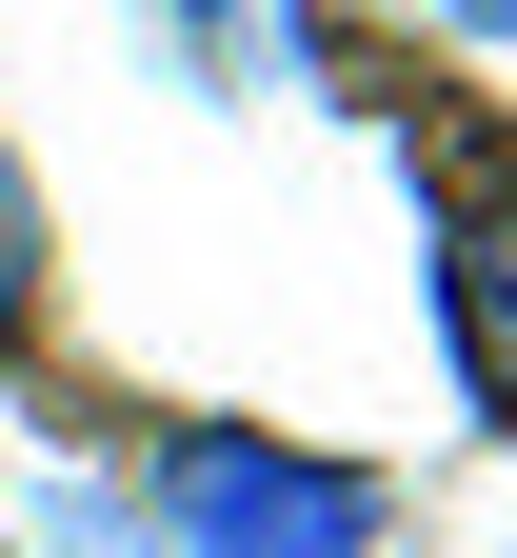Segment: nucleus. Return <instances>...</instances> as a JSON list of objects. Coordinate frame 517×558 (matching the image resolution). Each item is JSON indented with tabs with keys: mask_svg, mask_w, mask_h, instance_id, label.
Segmentation results:
<instances>
[{
	"mask_svg": "<svg viewBox=\"0 0 517 558\" xmlns=\"http://www.w3.org/2000/svg\"><path fill=\"white\" fill-rule=\"evenodd\" d=\"M40 558H160V538H139L120 478H60V499H40Z\"/></svg>",
	"mask_w": 517,
	"mask_h": 558,
	"instance_id": "7ed1b4c3",
	"label": "nucleus"
},
{
	"mask_svg": "<svg viewBox=\"0 0 517 558\" xmlns=\"http://www.w3.org/2000/svg\"><path fill=\"white\" fill-rule=\"evenodd\" d=\"M40 319V199H21V160H0V339Z\"/></svg>",
	"mask_w": 517,
	"mask_h": 558,
	"instance_id": "20e7f679",
	"label": "nucleus"
},
{
	"mask_svg": "<svg viewBox=\"0 0 517 558\" xmlns=\"http://www.w3.org/2000/svg\"><path fill=\"white\" fill-rule=\"evenodd\" d=\"M379 478L319 459V439H279V418H180L160 478H139V538L160 558H379Z\"/></svg>",
	"mask_w": 517,
	"mask_h": 558,
	"instance_id": "f257e3e1",
	"label": "nucleus"
},
{
	"mask_svg": "<svg viewBox=\"0 0 517 558\" xmlns=\"http://www.w3.org/2000/svg\"><path fill=\"white\" fill-rule=\"evenodd\" d=\"M418 21H458V40H517V0H418Z\"/></svg>",
	"mask_w": 517,
	"mask_h": 558,
	"instance_id": "39448f33",
	"label": "nucleus"
},
{
	"mask_svg": "<svg viewBox=\"0 0 517 558\" xmlns=\"http://www.w3.org/2000/svg\"><path fill=\"white\" fill-rule=\"evenodd\" d=\"M438 339H458V399L517 418V199L458 220V259H438Z\"/></svg>",
	"mask_w": 517,
	"mask_h": 558,
	"instance_id": "f03ea898",
	"label": "nucleus"
}]
</instances>
